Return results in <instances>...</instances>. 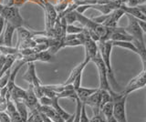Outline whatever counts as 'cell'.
<instances>
[{
  "instance_id": "8d00e7d4",
  "label": "cell",
  "mask_w": 146,
  "mask_h": 122,
  "mask_svg": "<svg viewBox=\"0 0 146 122\" xmlns=\"http://www.w3.org/2000/svg\"><path fill=\"white\" fill-rule=\"evenodd\" d=\"M139 1V5H143V4L146 3V0H138Z\"/></svg>"
},
{
  "instance_id": "30bf717a",
  "label": "cell",
  "mask_w": 146,
  "mask_h": 122,
  "mask_svg": "<svg viewBox=\"0 0 146 122\" xmlns=\"http://www.w3.org/2000/svg\"><path fill=\"white\" fill-rule=\"evenodd\" d=\"M83 47L85 49V59L84 60L86 62L90 63L99 53L98 43L91 38H89L85 41Z\"/></svg>"
},
{
  "instance_id": "74e56055",
  "label": "cell",
  "mask_w": 146,
  "mask_h": 122,
  "mask_svg": "<svg viewBox=\"0 0 146 122\" xmlns=\"http://www.w3.org/2000/svg\"><path fill=\"white\" fill-rule=\"evenodd\" d=\"M143 21H146V16L144 17V19H143Z\"/></svg>"
},
{
  "instance_id": "f546056e",
  "label": "cell",
  "mask_w": 146,
  "mask_h": 122,
  "mask_svg": "<svg viewBox=\"0 0 146 122\" xmlns=\"http://www.w3.org/2000/svg\"><path fill=\"white\" fill-rule=\"evenodd\" d=\"M90 122H106V117H105L102 112H100L97 115H93V117L90 119Z\"/></svg>"
},
{
  "instance_id": "ac0fdd59",
  "label": "cell",
  "mask_w": 146,
  "mask_h": 122,
  "mask_svg": "<svg viewBox=\"0 0 146 122\" xmlns=\"http://www.w3.org/2000/svg\"><path fill=\"white\" fill-rule=\"evenodd\" d=\"M27 96V89H24L17 85H14L12 90L10 91V98L12 100H16V99H19V100H25Z\"/></svg>"
},
{
  "instance_id": "d590c367",
  "label": "cell",
  "mask_w": 146,
  "mask_h": 122,
  "mask_svg": "<svg viewBox=\"0 0 146 122\" xmlns=\"http://www.w3.org/2000/svg\"><path fill=\"white\" fill-rule=\"evenodd\" d=\"M106 122H118V121H117V119H115V117H114L113 116H111V117H107Z\"/></svg>"
},
{
  "instance_id": "7c38bea8",
  "label": "cell",
  "mask_w": 146,
  "mask_h": 122,
  "mask_svg": "<svg viewBox=\"0 0 146 122\" xmlns=\"http://www.w3.org/2000/svg\"><path fill=\"white\" fill-rule=\"evenodd\" d=\"M123 16H125V12L121 8H117L114 9L112 12L107 15V18L105 22L102 24L107 28H116L118 26V22Z\"/></svg>"
},
{
  "instance_id": "9c48e42d",
  "label": "cell",
  "mask_w": 146,
  "mask_h": 122,
  "mask_svg": "<svg viewBox=\"0 0 146 122\" xmlns=\"http://www.w3.org/2000/svg\"><path fill=\"white\" fill-rule=\"evenodd\" d=\"M25 104L27 105V108L30 110H39L40 104L38 102V98L36 96L33 86L30 85L27 89V96L24 100Z\"/></svg>"
},
{
  "instance_id": "d4e9b609",
  "label": "cell",
  "mask_w": 146,
  "mask_h": 122,
  "mask_svg": "<svg viewBox=\"0 0 146 122\" xmlns=\"http://www.w3.org/2000/svg\"><path fill=\"white\" fill-rule=\"evenodd\" d=\"M18 51V48L17 47H8V46H4L1 45L0 46V54L4 56H12L15 55V54Z\"/></svg>"
},
{
  "instance_id": "7402d4cb",
  "label": "cell",
  "mask_w": 146,
  "mask_h": 122,
  "mask_svg": "<svg viewBox=\"0 0 146 122\" xmlns=\"http://www.w3.org/2000/svg\"><path fill=\"white\" fill-rule=\"evenodd\" d=\"M51 107L54 108L55 110H56V112L58 113V115H60V117H63L64 120L68 119V117H70L71 115L70 114V113H68L66 110H64L63 108L61 107V106L58 104V98L57 97H54L53 98V100H52V104H51Z\"/></svg>"
},
{
  "instance_id": "603a6c76",
  "label": "cell",
  "mask_w": 146,
  "mask_h": 122,
  "mask_svg": "<svg viewBox=\"0 0 146 122\" xmlns=\"http://www.w3.org/2000/svg\"><path fill=\"white\" fill-rule=\"evenodd\" d=\"M111 44H112L113 47H121V48L128 49V50L137 54V49H136V47L134 46L133 42H131V41H111Z\"/></svg>"
},
{
  "instance_id": "7a4b0ae2",
  "label": "cell",
  "mask_w": 146,
  "mask_h": 122,
  "mask_svg": "<svg viewBox=\"0 0 146 122\" xmlns=\"http://www.w3.org/2000/svg\"><path fill=\"white\" fill-rule=\"evenodd\" d=\"M111 96V101L113 102V117L118 122H128L126 116V100L128 95L114 90L110 91Z\"/></svg>"
},
{
  "instance_id": "ba28073f",
  "label": "cell",
  "mask_w": 146,
  "mask_h": 122,
  "mask_svg": "<svg viewBox=\"0 0 146 122\" xmlns=\"http://www.w3.org/2000/svg\"><path fill=\"white\" fill-rule=\"evenodd\" d=\"M27 64V69L24 76H23V79L33 86L34 88H39L42 85V83H41V80L38 78V75H36L35 62H29Z\"/></svg>"
},
{
  "instance_id": "60d3db41",
  "label": "cell",
  "mask_w": 146,
  "mask_h": 122,
  "mask_svg": "<svg viewBox=\"0 0 146 122\" xmlns=\"http://www.w3.org/2000/svg\"><path fill=\"white\" fill-rule=\"evenodd\" d=\"M0 46H1V44H0Z\"/></svg>"
},
{
  "instance_id": "cb8c5ba5",
  "label": "cell",
  "mask_w": 146,
  "mask_h": 122,
  "mask_svg": "<svg viewBox=\"0 0 146 122\" xmlns=\"http://www.w3.org/2000/svg\"><path fill=\"white\" fill-rule=\"evenodd\" d=\"M100 112L102 113V115L106 117V119L113 116V102L110 101L105 104L102 107V109H100Z\"/></svg>"
},
{
  "instance_id": "8992f818",
  "label": "cell",
  "mask_w": 146,
  "mask_h": 122,
  "mask_svg": "<svg viewBox=\"0 0 146 122\" xmlns=\"http://www.w3.org/2000/svg\"><path fill=\"white\" fill-rule=\"evenodd\" d=\"M43 10L45 12V31L51 30L58 19V13L56 10L55 6L48 1L45 2Z\"/></svg>"
},
{
  "instance_id": "484cf974",
  "label": "cell",
  "mask_w": 146,
  "mask_h": 122,
  "mask_svg": "<svg viewBox=\"0 0 146 122\" xmlns=\"http://www.w3.org/2000/svg\"><path fill=\"white\" fill-rule=\"evenodd\" d=\"M27 122H43L39 110H30L27 117Z\"/></svg>"
},
{
  "instance_id": "52a82bcc",
  "label": "cell",
  "mask_w": 146,
  "mask_h": 122,
  "mask_svg": "<svg viewBox=\"0 0 146 122\" xmlns=\"http://www.w3.org/2000/svg\"><path fill=\"white\" fill-rule=\"evenodd\" d=\"M146 86V69H143V71L137 75L135 78H132L129 83L127 84L125 88L122 90V92L129 95L136 90L141 89Z\"/></svg>"
},
{
  "instance_id": "d6a6232c",
  "label": "cell",
  "mask_w": 146,
  "mask_h": 122,
  "mask_svg": "<svg viewBox=\"0 0 146 122\" xmlns=\"http://www.w3.org/2000/svg\"><path fill=\"white\" fill-rule=\"evenodd\" d=\"M5 26H6V20H5L4 17L0 15V38H1V36L4 32Z\"/></svg>"
},
{
  "instance_id": "1f68e13d",
  "label": "cell",
  "mask_w": 146,
  "mask_h": 122,
  "mask_svg": "<svg viewBox=\"0 0 146 122\" xmlns=\"http://www.w3.org/2000/svg\"><path fill=\"white\" fill-rule=\"evenodd\" d=\"M0 122H11V119L6 111H0Z\"/></svg>"
},
{
  "instance_id": "e575fe53",
  "label": "cell",
  "mask_w": 146,
  "mask_h": 122,
  "mask_svg": "<svg viewBox=\"0 0 146 122\" xmlns=\"http://www.w3.org/2000/svg\"><path fill=\"white\" fill-rule=\"evenodd\" d=\"M136 7L138 8V9L146 16V3L145 4H143V5H139L138 7Z\"/></svg>"
},
{
  "instance_id": "f1b7e54d",
  "label": "cell",
  "mask_w": 146,
  "mask_h": 122,
  "mask_svg": "<svg viewBox=\"0 0 146 122\" xmlns=\"http://www.w3.org/2000/svg\"><path fill=\"white\" fill-rule=\"evenodd\" d=\"M80 122H90V119L88 117V115H87V112H86V105L83 103H82V107H81Z\"/></svg>"
},
{
  "instance_id": "f35d334b",
  "label": "cell",
  "mask_w": 146,
  "mask_h": 122,
  "mask_svg": "<svg viewBox=\"0 0 146 122\" xmlns=\"http://www.w3.org/2000/svg\"><path fill=\"white\" fill-rule=\"evenodd\" d=\"M44 1H47V0H44Z\"/></svg>"
},
{
  "instance_id": "4fadbf2b",
  "label": "cell",
  "mask_w": 146,
  "mask_h": 122,
  "mask_svg": "<svg viewBox=\"0 0 146 122\" xmlns=\"http://www.w3.org/2000/svg\"><path fill=\"white\" fill-rule=\"evenodd\" d=\"M16 28L12 25L8 24L6 22V28L3 32L1 38H0V44L4 46L12 47V41H13V36L16 31Z\"/></svg>"
},
{
  "instance_id": "ab89813d",
  "label": "cell",
  "mask_w": 146,
  "mask_h": 122,
  "mask_svg": "<svg viewBox=\"0 0 146 122\" xmlns=\"http://www.w3.org/2000/svg\"><path fill=\"white\" fill-rule=\"evenodd\" d=\"M146 69V67H145V69Z\"/></svg>"
},
{
  "instance_id": "2e32d148",
  "label": "cell",
  "mask_w": 146,
  "mask_h": 122,
  "mask_svg": "<svg viewBox=\"0 0 146 122\" xmlns=\"http://www.w3.org/2000/svg\"><path fill=\"white\" fill-rule=\"evenodd\" d=\"M133 44L136 47L137 49V55H139L141 57V63H143V69H144L146 67V46H145V42L143 41H139V40L133 39Z\"/></svg>"
},
{
  "instance_id": "3957f363",
  "label": "cell",
  "mask_w": 146,
  "mask_h": 122,
  "mask_svg": "<svg viewBox=\"0 0 146 122\" xmlns=\"http://www.w3.org/2000/svg\"><path fill=\"white\" fill-rule=\"evenodd\" d=\"M1 15L7 23L12 25L16 28L25 26V20L19 13V7L15 6H4L0 11Z\"/></svg>"
},
{
  "instance_id": "277c9868",
  "label": "cell",
  "mask_w": 146,
  "mask_h": 122,
  "mask_svg": "<svg viewBox=\"0 0 146 122\" xmlns=\"http://www.w3.org/2000/svg\"><path fill=\"white\" fill-rule=\"evenodd\" d=\"M91 62H93L96 67L98 69V73H99V80H100V86L99 88L100 89H105L108 90V91H111L112 90L111 85H110L109 79H108V71H107V67L105 66L104 62L102 60V57L100 55V52L97 54Z\"/></svg>"
},
{
  "instance_id": "e0dca14e",
  "label": "cell",
  "mask_w": 146,
  "mask_h": 122,
  "mask_svg": "<svg viewBox=\"0 0 146 122\" xmlns=\"http://www.w3.org/2000/svg\"><path fill=\"white\" fill-rule=\"evenodd\" d=\"M17 33V47L19 45L20 42H22L23 40L29 39V38H34V33L33 31H30L29 29L25 28L24 26H20V28H17L16 29Z\"/></svg>"
},
{
  "instance_id": "9a60e30c",
  "label": "cell",
  "mask_w": 146,
  "mask_h": 122,
  "mask_svg": "<svg viewBox=\"0 0 146 122\" xmlns=\"http://www.w3.org/2000/svg\"><path fill=\"white\" fill-rule=\"evenodd\" d=\"M89 63L86 62L85 60L83 62H81L80 64H79L78 66H76L74 69H73L70 72V76H68V78H67V80L64 82L63 84L64 85H68V84H72V82L74 81V79L77 78L78 76H79L80 74H82V72H83L84 69L86 67V66L88 65Z\"/></svg>"
},
{
  "instance_id": "5bb4252c",
  "label": "cell",
  "mask_w": 146,
  "mask_h": 122,
  "mask_svg": "<svg viewBox=\"0 0 146 122\" xmlns=\"http://www.w3.org/2000/svg\"><path fill=\"white\" fill-rule=\"evenodd\" d=\"M39 111L44 113L46 116H48L53 122H63L64 121L63 117H60V115H58L56 112V110H55L51 106H40Z\"/></svg>"
},
{
  "instance_id": "83f0119b",
  "label": "cell",
  "mask_w": 146,
  "mask_h": 122,
  "mask_svg": "<svg viewBox=\"0 0 146 122\" xmlns=\"http://www.w3.org/2000/svg\"><path fill=\"white\" fill-rule=\"evenodd\" d=\"M53 98H48L47 96H43L38 98V102L40 106H51Z\"/></svg>"
},
{
  "instance_id": "4316f807",
  "label": "cell",
  "mask_w": 146,
  "mask_h": 122,
  "mask_svg": "<svg viewBox=\"0 0 146 122\" xmlns=\"http://www.w3.org/2000/svg\"><path fill=\"white\" fill-rule=\"evenodd\" d=\"M84 29L83 26H78L75 25H68L67 26V28H66V33L68 35H76V34H79L80 32H82V30Z\"/></svg>"
},
{
  "instance_id": "836d02e7",
  "label": "cell",
  "mask_w": 146,
  "mask_h": 122,
  "mask_svg": "<svg viewBox=\"0 0 146 122\" xmlns=\"http://www.w3.org/2000/svg\"><path fill=\"white\" fill-rule=\"evenodd\" d=\"M126 6L130 7H136L139 6V1L138 0H128L126 3Z\"/></svg>"
},
{
  "instance_id": "ffe728a7",
  "label": "cell",
  "mask_w": 146,
  "mask_h": 122,
  "mask_svg": "<svg viewBox=\"0 0 146 122\" xmlns=\"http://www.w3.org/2000/svg\"><path fill=\"white\" fill-rule=\"evenodd\" d=\"M98 88H89L80 87L78 89H76V93H77V96L79 98V99H80L82 102V101H84L87 98H89L90 95H92L93 93L97 91Z\"/></svg>"
},
{
  "instance_id": "44dd1931",
  "label": "cell",
  "mask_w": 146,
  "mask_h": 122,
  "mask_svg": "<svg viewBox=\"0 0 146 122\" xmlns=\"http://www.w3.org/2000/svg\"><path fill=\"white\" fill-rule=\"evenodd\" d=\"M34 59L36 61L41 62H51L53 60V55L49 52V50H45L41 52H36L34 54Z\"/></svg>"
},
{
  "instance_id": "5b68a950",
  "label": "cell",
  "mask_w": 146,
  "mask_h": 122,
  "mask_svg": "<svg viewBox=\"0 0 146 122\" xmlns=\"http://www.w3.org/2000/svg\"><path fill=\"white\" fill-rule=\"evenodd\" d=\"M125 16L128 18V25L124 29L126 30V32L128 34H130L133 39L139 40V41H143L144 42V38H143V32L141 30V26L139 25L138 19L136 17L132 16L130 14H127L125 13Z\"/></svg>"
},
{
  "instance_id": "6da1fadb",
  "label": "cell",
  "mask_w": 146,
  "mask_h": 122,
  "mask_svg": "<svg viewBox=\"0 0 146 122\" xmlns=\"http://www.w3.org/2000/svg\"><path fill=\"white\" fill-rule=\"evenodd\" d=\"M112 44L111 40H107V41H100L98 42V48L100 55L102 57V60L104 62L105 66L107 67L108 71V79L110 85H111V88L116 91L117 89H119L121 87L118 84L117 80L115 78V75L112 69L111 66V50H112Z\"/></svg>"
},
{
  "instance_id": "d6986e66",
  "label": "cell",
  "mask_w": 146,
  "mask_h": 122,
  "mask_svg": "<svg viewBox=\"0 0 146 122\" xmlns=\"http://www.w3.org/2000/svg\"><path fill=\"white\" fill-rule=\"evenodd\" d=\"M13 101H14V103H15L17 112L19 113V115L22 117V119L24 120V122H27V117H29V112H27V109H29V108H27L24 100L16 99V100H13Z\"/></svg>"
},
{
  "instance_id": "8fae6325",
  "label": "cell",
  "mask_w": 146,
  "mask_h": 122,
  "mask_svg": "<svg viewBox=\"0 0 146 122\" xmlns=\"http://www.w3.org/2000/svg\"><path fill=\"white\" fill-rule=\"evenodd\" d=\"M82 103L85 104L86 106H89L91 107L93 111V115H97L100 112V90H98L92 95H90L89 98H87Z\"/></svg>"
},
{
  "instance_id": "4dcf8cb0",
  "label": "cell",
  "mask_w": 146,
  "mask_h": 122,
  "mask_svg": "<svg viewBox=\"0 0 146 122\" xmlns=\"http://www.w3.org/2000/svg\"><path fill=\"white\" fill-rule=\"evenodd\" d=\"M81 78H82V74H80L72 82V86L75 90L78 89L80 87H81Z\"/></svg>"
}]
</instances>
